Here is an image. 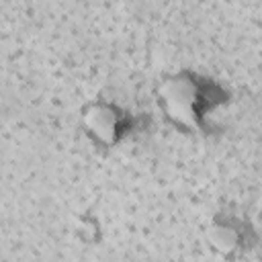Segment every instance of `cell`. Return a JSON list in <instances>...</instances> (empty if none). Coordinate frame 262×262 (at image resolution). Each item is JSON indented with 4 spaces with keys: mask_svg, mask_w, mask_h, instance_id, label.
<instances>
[{
    "mask_svg": "<svg viewBox=\"0 0 262 262\" xmlns=\"http://www.w3.org/2000/svg\"><path fill=\"white\" fill-rule=\"evenodd\" d=\"M158 100L164 115L182 129H196L201 125L203 94L199 82L188 74L166 76L158 86Z\"/></svg>",
    "mask_w": 262,
    "mask_h": 262,
    "instance_id": "cell-1",
    "label": "cell"
},
{
    "mask_svg": "<svg viewBox=\"0 0 262 262\" xmlns=\"http://www.w3.org/2000/svg\"><path fill=\"white\" fill-rule=\"evenodd\" d=\"M209 242L219 254H229L239 244V233L229 223H213L209 229Z\"/></svg>",
    "mask_w": 262,
    "mask_h": 262,
    "instance_id": "cell-3",
    "label": "cell"
},
{
    "mask_svg": "<svg viewBox=\"0 0 262 262\" xmlns=\"http://www.w3.org/2000/svg\"><path fill=\"white\" fill-rule=\"evenodd\" d=\"M84 131L102 145H113L123 129V115L108 102H92L82 111Z\"/></svg>",
    "mask_w": 262,
    "mask_h": 262,
    "instance_id": "cell-2",
    "label": "cell"
}]
</instances>
